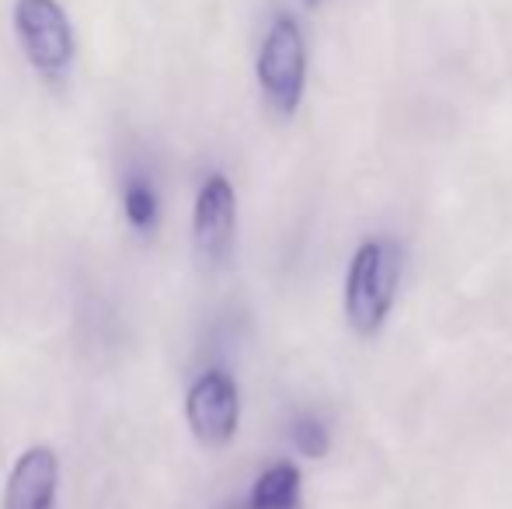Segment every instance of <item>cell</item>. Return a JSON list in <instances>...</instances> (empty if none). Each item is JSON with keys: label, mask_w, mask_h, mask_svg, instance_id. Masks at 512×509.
Here are the masks:
<instances>
[{"label": "cell", "mask_w": 512, "mask_h": 509, "mask_svg": "<svg viewBox=\"0 0 512 509\" xmlns=\"http://www.w3.org/2000/svg\"><path fill=\"white\" fill-rule=\"evenodd\" d=\"M122 210H126V224L133 227L136 234H150L161 217V203H157L154 185L143 175H133L126 182V192H122Z\"/></svg>", "instance_id": "obj_8"}, {"label": "cell", "mask_w": 512, "mask_h": 509, "mask_svg": "<svg viewBox=\"0 0 512 509\" xmlns=\"http://www.w3.org/2000/svg\"><path fill=\"white\" fill-rule=\"evenodd\" d=\"M293 447L300 450L304 457H310V461H317V457L328 454L331 440H328V429H324L321 419H297L293 422Z\"/></svg>", "instance_id": "obj_9"}, {"label": "cell", "mask_w": 512, "mask_h": 509, "mask_svg": "<svg viewBox=\"0 0 512 509\" xmlns=\"http://www.w3.org/2000/svg\"><path fill=\"white\" fill-rule=\"evenodd\" d=\"M185 419L199 443L206 447H223L234 440L237 419H241V394L230 374L223 370H206L185 398Z\"/></svg>", "instance_id": "obj_4"}, {"label": "cell", "mask_w": 512, "mask_h": 509, "mask_svg": "<svg viewBox=\"0 0 512 509\" xmlns=\"http://www.w3.org/2000/svg\"><path fill=\"white\" fill-rule=\"evenodd\" d=\"M398 293V252L387 241H366L349 265L345 314L359 335L380 332Z\"/></svg>", "instance_id": "obj_1"}, {"label": "cell", "mask_w": 512, "mask_h": 509, "mask_svg": "<svg viewBox=\"0 0 512 509\" xmlns=\"http://www.w3.org/2000/svg\"><path fill=\"white\" fill-rule=\"evenodd\" d=\"M14 28L28 63L46 81H63L70 74L77 42L67 11L56 0H14Z\"/></svg>", "instance_id": "obj_2"}, {"label": "cell", "mask_w": 512, "mask_h": 509, "mask_svg": "<svg viewBox=\"0 0 512 509\" xmlns=\"http://www.w3.org/2000/svg\"><path fill=\"white\" fill-rule=\"evenodd\" d=\"M307 4H310V7H314V4H321V0H307Z\"/></svg>", "instance_id": "obj_10"}, {"label": "cell", "mask_w": 512, "mask_h": 509, "mask_svg": "<svg viewBox=\"0 0 512 509\" xmlns=\"http://www.w3.org/2000/svg\"><path fill=\"white\" fill-rule=\"evenodd\" d=\"M244 509H300V471L293 464H272L258 475Z\"/></svg>", "instance_id": "obj_7"}, {"label": "cell", "mask_w": 512, "mask_h": 509, "mask_svg": "<svg viewBox=\"0 0 512 509\" xmlns=\"http://www.w3.org/2000/svg\"><path fill=\"white\" fill-rule=\"evenodd\" d=\"M237 227V196L234 185L223 175H209L196 196V213H192V241L196 252L209 265H220L234 248Z\"/></svg>", "instance_id": "obj_5"}, {"label": "cell", "mask_w": 512, "mask_h": 509, "mask_svg": "<svg viewBox=\"0 0 512 509\" xmlns=\"http://www.w3.org/2000/svg\"><path fill=\"white\" fill-rule=\"evenodd\" d=\"M304 81H307V46L300 25L283 14L272 21L269 35L262 42L258 53V84H262L269 105L279 116H293L304 98Z\"/></svg>", "instance_id": "obj_3"}, {"label": "cell", "mask_w": 512, "mask_h": 509, "mask_svg": "<svg viewBox=\"0 0 512 509\" xmlns=\"http://www.w3.org/2000/svg\"><path fill=\"white\" fill-rule=\"evenodd\" d=\"M4 509H60V457L53 447H28L14 461Z\"/></svg>", "instance_id": "obj_6"}]
</instances>
